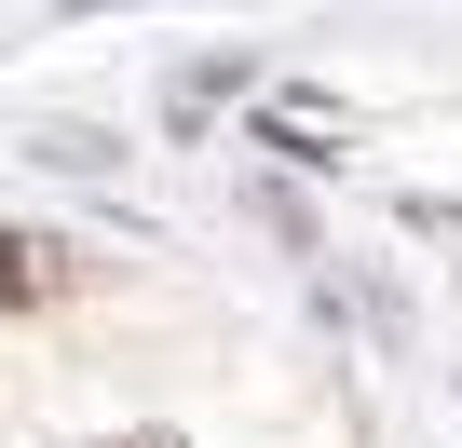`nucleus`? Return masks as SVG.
<instances>
[{"instance_id":"f03ea898","label":"nucleus","mask_w":462,"mask_h":448,"mask_svg":"<svg viewBox=\"0 0 462 448\" xmlns=\"http://www.w3.org/2000/svg\"><path fill=\"white\" fill-rule=\"evenodd\" d=\"M96 448H190L177 421H123V434H96Z\"/></svg>"},{"instance_id":"f257e3e1","label":"nucleus","mask_w":462,"mask_h":448,"mask_svg":"<svg viewBox=\"0 0 462 448\" xmlns=\"http://www.w3.org/2000/svg\"><path fill=\"white\" fill-rule=\"evenodd\" d=\"M82 286V259L55 245V232H0V313H42V299H69Z\"/></svg>"}]
</instances>
